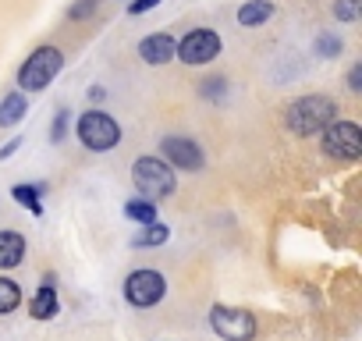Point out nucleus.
<instances>
[{
  "label": "nucleus",
  "mask_w": 362,
  "mask_h": 341,
  "mask_svg": "<svg viewBox=\"0 0 362 341\" xmlns=\"http://www.w3.org/2000/svg\"><path fill=\"white\" fill-rule=\"evenodd\" d=\"M334 114H337V103L330 96H302L284 110V121L295 135H316L334 121Z\"/></svg>",
  "instance_id": "nucleus-1"
},
{
  "label": "nucleus",
  "mask_w": 362,
  "mask_h": 341,
  "mask_svg": "<svg viewBox=\"0 0 362 341\" xmlns=\"http://www.w3.org/2000/svg\"><path fill=\"white\" fill-rule=\"evenodd\" d=\"M132 178H135V189L146 192L149 200H163V196H170L174 185H177L170 163L160 160V156H139V160L132 163Z\"/></svg>",
  "instance_id": "nucleus-2"
},
{
  "label": "nucleus",
  "mask_w": 362,
  "mask_h": 341,
  "mask_svg": "<svg viewBox=\"0 0 362 341\" xmlns=\"http://www.w3.org/2000/svg\"><path fill=\"white\" fill-rule=\"evenodd\" d=\"M61 68H64V54H61L57 47H40V50H33V57L22 64L18 86L29 89V93H40V89H47V86L61 75Z\"/></svg>",
  "instance_id": "nucleus-3"
},
{
  "label": "nucleus",
  "mask_w": 362,
  "mask_h": 341,
  "mask_svg": "<svg viewBox=\"0 0 362 341\" xmlns=\"http://www.w3.org/2000/svg\"><path fill=\"white\" fill-rule=\"evenodd\" d=\"M75 132H78L82 146L93 149V153H107V149H114V146L121 142V125H117L107 110H86V114L78 117Z\"/></svg>",
  "instance_id": "nucleus-4"
},
{
  "label": "nucleus",
  "mask_w": 362,
  "mask_h": 341,
  "mask_svg": "<svg viewBox=\"0 0 362 341\" xmlns=\"http://www.w3.org/2000/svg\"><path fill=\"white\" fill-rule=\"evenodd\" d=\"M323 153L334 160H358L362 156V128L355 121H330L323 128Z\"/></svg>",
  "instance_id": "nucleus-5"
},
{
  "label": "nucleus",
  "mask_w": 362,
  "mask_h": 341,
  "mask_svg": "<svg viewBox=\"0 0 362 341\" xmlns=\"http://www.w3.org/2000/svg\"><path fill=\"white\" fill-rule=\"evenodd\" d=\"M210 327L224 337V341H252L256 337V320L245 309L235 306H214L210 309Z\"/></svg>",
  "instance_id": "nucleus-6"
},
{
  "label": "nucleus",
  "mask_w": 362,
  "mask_h": 341,
  "mask_svg": "<svg viewBox=\"0 0 362 341\" xmlns=\"http://www.w3.org/2000/svg\"><path fill=\"white\" fill-rule=\"evenodd\" d=\"M163 295H167V281H163V274H156V270H135V274L124 277V299H128L135 309L156 306Z\"/></svg>",
  "instance_id": "nucleus-7"
},
{
  "label": "nucleus",
  "mask_w": 362,
  "mask_h": 341,
  "mask_svg": "<svg viewBox=\"0 0 362 341\" xmlns=\"http://www.w3.org/2000/svg\"><path fill=\"white\" fill-rule=\"evenodd\" d=\"M221 54V36L214 29H192L181 43H174V57L185 64H210Z\"/></svg>",
  "instance_id": "nucleus-8"
},
{
  "label": "nucleus",
  "mask_w": 362,
  "mask_h": 341,
  "mask_svg": "<svg viewBox=\"0 0 362 341\" xmlns=\"http://www.w3.org/2000/svg\"><path fill=\"white\" fill-rule=\"evenodd\" d=\"M160 146H163V160L174 163V167H181V170H203V163H206L203 149L192 139H185V135H170Z\"/></svg>",
  "instance_id": "nucleus-9"
},
{
  "label": "nucleus",
  "mask_w": 362,
  "mask_h": 341,
  "mask_svg": "<svg viewBox=\"0 0 362 341\" xmlns=\"http://www.w3.org/2000/svg\"><path fill=\"white\" fill-rule=\"evenodd\" d=\"M139 57H142L146 64H167V61H174V40H170L167 33L146 36V40L139 43Z\"/></svg>",
  "instance_id": "nucleus-10"
},
{
  "label": "nucleus",
  "mask_w": 362,
  "mask_h": 341,
  "mask_svg": "<svg viewBox=\"0 0 362 341\" xmlns=\"http://www.w3.org/2000/svg\"><path fill=\"white\" fill-rule=\"evenodd\" d=\"M25 260V238L18 231H0V270H11Z\"/></svg>",
  "instance_id": "nucleus-11"
},
{
  "label": "nucleus",
  "mask_w": 362,
  "mask_h": 341,
  "mask_svg": "<svg viewBox=\"0 0 362 341\" xmlns=\"http://www.w3.org/2000/svg\"><path fill=\"white\" fill-rule=\"evenodd\" d=\"M29 313H33L36 320H54V316H57V291H54L50 281H43V288H40L36 299L29 302Z\"/></svg>",
  "instance_id": "nucleus-12"
},
{
  "label": "nucleus",
  "mask_w": 362,
  "mask_h": 341,
  "mask_svg": "<svg viewBox=\"0 0 362 341\" xmlns=\"http://www.w3.org/2000/svg\"><path fill=\"white\" fill-rule=\"evenodd\" d=\"M274 15V4H270V0H249V4H242L238 8V22L242 25H259V22H267Z\"/></svg>",
  "instance_id": "nucleus-13"
},
{
  "label": "nucleus",
  "mask_w": 362,
  "mask_h": 341,
  "mask_svg": "<svg viewBox=\"0 0 362 341\" xmlns=\"http://www.w3.org/2000/svg\"><path fill=\"white\" fill-rule=\"evenodd\" d=\"M25 110H29V103H25V96H22V93L4 96V103H0V125H4V128L18 125V121L25 117Z\"/></svg>",
  "instance_id": "nucleus-14"
},
{
  "label": "nucleus",
  "mask_w": 362,
  "mask_h": 341,
  "mask_svg": "<svg viewBox=\"0 0 362 341\" xmlns=\"http://www.w3.org/2000/svg\"><path fill=\"white\" fill-rule=\"evenodd\" d=\"M22 302V288L11 281V277H0V316L4 313H15Z\"/></svg>",
  "instance_id": "nucleus-15"
},
{
  "label": "nucleus",
  "mask_w": 362,
  "mask_h": 341,
  "mask_svg": "<svg viewBox=\"0 0 362 341\" xmlns=\"http://www.w3.org/2000/svg\"><path fill=\"white\" fill-rule=\"evenodd\" d=\"M11 196L18 200V207H25L29 214H43V203H40V185H15L11 189Z\"/></svg>",
  "instance_id": "nucleus-16"
},
{
  "label": "nucleus",
  "mask_w": 362,
  "mask_h": 341,
  "mask_svg": "<svg viewBox=\"0 0 362 341\" xmlns=\"http://www.w3.org/2000/svg\"><path fill=\"white\" fill-rule=\"evenodd\" d=\"M167 238H170V228H167V224H156V221H149V224H146V231L132 238V245H163Z\"/></svg>",
  "instance_id": "nucleus-17"
},
{
  "label": "nucleus",
  "mask_w": 362,
  "mask_h": 341,
  "mask_svg": "<svg viewBox=\"0 0 362 341\" xmlns=\"http://www.w3.org/2000/svg\"><path fill=\"white\" fill-rule=\"evenodd\" d=\"M124 214H128L132 221H139V224H149V221H156V207H153L149 200H132V203L124 207Z\"/></svg>",
  "instance_id": "nucleus-18"
},
{
  "label": "nucleus",
  "mask_w": 362,
  "mask_h": 341,
  "mask_svg": "<svg viewBox=\"0 0 362 341\" xmlns=\"http://www.w3.org/2000/svg\"><path fill=\"white\" fill-rule=\"evenodd\" d=\"M334 18L337 22H355L358 18V0H337V4H334Z\"/></svg>",
  "instance_id": "nucleus-19"
},
{
  "label": "nucleus",
  "mask_w": 362,
  "mask_h": 341,
  "mask_svg": "<svg viewBox=\"0 0 362 341\" xmlns=\"http://www.w3.org/2000/svg\"><path fill=\"white\" fill-rule=\"evenodd\" d=\"M316 50H320V57H334V54H341V40H334V36H320Z\"/></svg>",
  "instance_id": "nucleus-20"
},
{
  "label": "nucleus",
  "mask_w": 362,
  "mask_h": 341,
  "mask_svg": "<svg viewBox=\"0 0 362 341\" xmlns=\"http://www.w3.org/2000/svg\"><path fill=\"white\" fill-rule=\"evenodd\" d=\"M64 128H68V110H61V114H57V121H54V132H50V139H54V142H61V139H64Z\"/></svg>",
  "instance_id": "nucleus-21"
},
{
  "label": "nucleus",
  "mask_w": 362,
  "mask_h": 341,
  "mask_svg": "<svg viewBox=\"0 0 362 341\" xmlns=\"http://www.w3.org/2000/svg\"><path fill=\"white\" fill-rule=\"evenodd\" d=\"M156 4H160V0H132L128 11H132V15H146V11H153Z\"/></svg>",
  "instance_id": "nucleus-22"
},
{
  "label": "nucleus",
  "mask_w": 362,
  "mask_h": 341,
  "mask_svg": "<svg viewBox=\"0 0 362 341\" xmlns=\"http://www.w3.org/2000/svg\"><path fill=\"white\" fill-rule=\"evenodd\" d=\"M86 15H93V0H86V4H75V8H71V18H86Z\"/></svg>",
  "instance_id": "nucleus-23"
},
{
  "label": "nucleus",
  "mask_w": 362,
  "mask_h": 341,
  "mask_svg": "<svg viewBox=\"0 0 362 341\" xmlns=\"http://www.w3.org/2000/svg\"><path fill=\"white\" fill-rule=\"evenodd\" d=\"M348 86H351V89H362V68H351V75H348Z\"/></svg>",
  "instance_id": "nucleus-24"
},
{
  "label": "nucleus",
  "mask_w": 362,
  "mask_h": 341,
  "mask_svg": "<svg viewBox=\"0 0 362 341\" xmlns=\"http://www.w3.org/2000/svg\"><path fill=\"white\" fill-rule=\"evenodd\" d=\"M18 146H22V139H11V142H8L4 149H0V160H8V156H11V153H15Z\"/></svg>",
  "instance_id": "nucleus-25"
}]
</instances>
